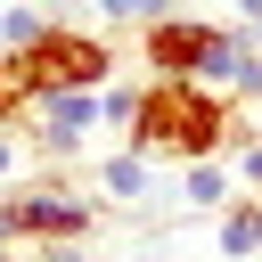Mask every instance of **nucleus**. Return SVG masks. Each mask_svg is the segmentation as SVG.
<instances>
[{"label": "nucleus", "instance_id": "nucleus-1", "mask_svg": "<svg viewBox=\"0 0 262 262\" xmlns=\"http://www.w3.org/2000/svg\"><path fill=\"white\" fill-rule=\"evenodd\" d=\"M131 147H147V156H180V164H196V156H221L229 139H237V106H229V90H213V82H172V74H147L139 82V98H131Z\"/></svg>", "mask_w": 262, "mask_h": 262}, {"label": "nucleus", "instance_id": "nucleus-2", "mask_svg": "<svg viewBox=\"0 0 262 262\" xmlns=\"http://www.w3.org/2000/svg\"><path fill=\"white\" fill-rule=\"evenodd\" d=\"M246 49H254V41H246L237 25H213V16H188V8L139 25V66H147V74H172V82H213V90H221Z\"/></svg>", "mask_w": 262, "mask_h": 262}, {"label": "nucleus", "instance_id": "nucleus-3", "mask_svg": "<svg viewBox=\"0 0 262 262\" xmlns=\"http://www.w3.org/2000/svg\"><path fill=\"white\" fill-rule=\"evenodd\" d=\"M115 41H98V33H82V25H49L33 49H16V74H25V90L41 98V90H106L115 82Z\"/></svg>", "mask_w": 262, "mask_h": 262}, {"label": "nucleus", "instance_id": "nucleus-4", "mask_svg": "<svg viewBox=\"0 0 262 262\" xmlns=\"http://www.w3.org/2000/svg\"><path fill=\"white\" fill-rule=\"evenodd\" d=\"M98 205L57 188V180H33V188H8L0 196V237L8 246H49V237H90Z\"/></svg>", "mask_w": 262, "mask_h": 262}, {"label": "nucleus", "instance_id": "nucleus-5", "mask_svg": "<svg viewBox=\"0 0 262 262\" xmlns=\"http://www.w3.org/2000/svg\"><path fill=\"white\" fill-rule=\"evenodd\" d=\"M106 123L98 90H41L33 98V147L41 156H82V139Z\"/></svg>", "mask_w": 262, "mask_h": 262}, {"label": "nucleus", "instance_id": "nucleus-6", "mask_svg": "<svg viewBox=\"0 0 262 262\" xmlns=\"http://www.w3.org/2000/svg\"><path fill=\"white\" fill-rule=\"evenodd\" d=\"M262 254V196H229L221 205V262H254Z\"/></svg>", "mask_w": 262, "mask_h": 262}, {"label": "nucleus", "instance_id": "nucleus-7", "mask_svg": "<svg viewBox=\"0 0 262 262\" xmlns=\"http://www.w3.org/2000/svg\"><path fill=\"white\" fill-rule=\"evenodd\" d=\"M98 188H106V196H123V205H139V196L156 188V164H147V147H115V156L98 164Z\"/></svg>", "mask_w": 262, "mask_h": 262}, {"label": "nucleus", "instance_id": "nucleus-8", "mask_svg": "<svg viewBox=\"0 0 262 262\" xmlns=\"http://www.w3.org/2000/svg\"><path fill=\"white\" fill-rule=\"evenodd\" d=\"M180 196H188L196 213H221V205H229V164H221V156H196V164L180 172Z\"/></svg>", "mask_w": 262, "mask_h": 262}, {"label": "nucleus", "instance_id": "nucleus-9", "mask_svg": "<svg viewBox=\"0 0 262 262\" xmlns=\"http://www.w3.org/2000/svg\"><path fill=\"white\" fill-rule=\"evenodd\" d=\"M49 25H57L49 8H33V0H0V49H8V57H16V49H33Z\"/></svg>", "mask_w": 262, "mask_h": 262}, {"label": "nucleus", "instance_id": "nucleus-10", "mask_svg": "<svg viewBox=\"0 0 262 262\" xmlns=\"http://www.w3.org/2000/svg\"><path fill=\"white\" fill-rule=\"evenodd\" d=\"M106 25H156V16H172V0H90Z\"/></svg>", "mask_w": 262, "mask_h": 262}, {"label": "nucleus", "instance_id": "nucleus-11", "mask_svg": "<svg viewBox=\"0 0 262 262\" xmlns=\"http://www.w3.org/2000/svg\"><path fill=\"white\" fill-rule=\"evenodd\" d=\"M229 98H262V49H246L237 66H229V82H221Z\"/></svg>", "mask_w": 262, "mask_h": 262}, {"label": "nucleus", "instance_id": "nucleus-12", "mask_svg": "<svg viewBox=\"0 0 262 262\" xmlns=\"http://www.w3.org/2000/svg\"><path fill=\"white\" fill-rule=\"evenodd\" d=\"M33 262H98L82 237H49V246H33Z\"/></svg>", "mask_w": 262, "mask_h": 262}, {"label": "nucleus", "instance_id": "nucleus-13", "mask_svg": "<svg viewBox=\"0 0 262 262\" xmlns=\"http://www.w3.org/2000/svg\"><path fill=\"white\" fill-rule=\"evenodd\" d=\"M237 180H246V188H262V139H246V147H237Z\"/></svg>", "mask_w": 262, "mask_h": 262}, {"label": "nucleus", "instance_id": "nucleus-14", "mask_svg": "<svg viewBox=\"0 0 262 262\" xmlns=\"http://www.w3.org/2000/svg\"><path fill=\"white\" fill-rule=\"evenodd\" d=\"M16 172V139H8V123H0V180Z\"/></svg>", "mask_w": 262, "mask_h": 262}, {"label": "nucleus", "instance_id": "nucleus-15", "mask_svg": "<svg viewBox=\"0 0 262 262\" xmlns=\"http://www.w3.org/2000/svg\"><path fill=\"white\" fill-rule=\"evenodd\" d=\"M131 262H164V254H131Z\"/></svg>", "mask_w": 262, "mask_h": 262}, {"label": "nucleus", "instance_id": "nucleus-16", "mask_svg": "<svg viewBox=\"0 0 262 262\" xmlns=\"http://www.w3.org/2000/svg\"><path fill=\"white\" fill-rule=\"evenodd\" d=\"M0 254H8V237H0Z\"/></svg>", "mask_w": 262, "mask_h": 262}]
</instances>
